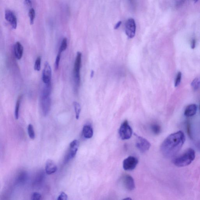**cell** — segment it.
<instances>
[{
	"label": "cell",
	"instance_id": "cell-1",
	"mask_svg": "<svg viewBox=\"0 0 200 200\" xmlns=\"http://www.w3.org/2000/svg\"><path fill=\"white\" fill-rule=\"evenodd\" d=\"M185 140V134L181 130L171 134L162 143L161 152L166 157H172L179 151Z\"/></svg>",
	"mask_w": 200,
	"mask_h": 200
},
{
	"label": "cell",
	"instance_id": "cell-2",
	"mask_svg": "<svg viewBox=\"0 0 200 200\" xmlns=\"http://www.w3.org/2000/svg\"><path fill=\"white\" fill-rule=\"evenodd\" d=\"M195 158V151L193 149L189 148L182 154L173 159L172 162L177 167H186L190 165Z\"/></svg>",
	"mask_w": 200,
	"mask_h": 200
},
{
	"label": "cell",
	"instance_id": "cell-3",
	"mask_svg": "<svg viewBox=\"0 0 200 200\" xmlns=\"http://www.w3.org/2000/svg\"><path fill=\"white\" fill-rule=\"evenodd\" d=\"M51 86L45 85L41 94V105L42 111L44 116L47 115L50 111L51 105L50 97Z\"/></svg>",
	"mask_w": 200,
	"mask_h": 200
},
{
	"label": "cell",
	"instance_id": "cell-4",
	"mask_svg": "<svg viewBox=\"0 0 200 200\" xmlns=\"http://www.w3.org/2000/svg\"><path fill=\"white\" fill-rule=\"evenodd\" d=\"M82 54L78 52L77 54L74 68V83L77 87H79L80 84V69L81 65Z\"/></svg>",
	"mask_w": 200,
	"mask_h": 200
},
{
	"label": "cell",
	"instance_id": "cell-5",
	"mask_svg": "<svg viewBox=\"0 0 200 200\" xmlns=\"http://www.w3.org/2000/svg\"><path fill=\"white\" fill-rule=\"evenodd\" d=\"M119 134L123 140L129 139L132 136V130L127 120L123 122L120 126Z\"/></svg>",
	"mask_w": 200,
	"mask_h": 200
},
{
	"label": "cell",
	"instance_id": "cell-6",
	"mask_svg": "<svg viewBox=\"0 0 200 200\" xmlns=\"http://www.w3.org/2000/svg\"><path fill=\"white\" fill-rule=\"evenodd\" d=\"M136 31V25L135 21L132 18L127 20L125 24V32L129 38H132L135 36Z\"/></svg>",
	"mask_w": 200,
	"mask_h": 200
},
{
	"label": "cell",
	"instance_id": "cell-7",
	"mask_svg": "<svg viewBox=\"0 0 200 200\" xmlns=\"http://www.w3.org/2000/svg\"><path fill=\"white\" fill-rule=\"evenodd\" d=\"M79 144V141L77 140H74L70 143L69 151L65 158V163L68 162L75 156L78 149Z\"/></svg>",
	"mask_w": 200,
	"mask_h": 200
},
{
	"label": "cell",
	"instance_id": "cell-8",
	"mask_svg": "<svg viewBox=\"0 0 200 200\" xmlns=\"http://www.w3.org/2000/svg\"><path fill=\"white\" fill-rule=\"evenodd\" d=\"M137 139L136 146L141 152H145L149 150L151 144L149 141L142 137L136 135Z\"/></svg>",
	"mask_w": 200,
	"mask_h": 200
},
{
	"label": "cell",
	"instance_id": "cell-9",
	"mask_svg": "<svg viewBox=\"0 0 200 200\" xmlns=\"http://www.w3.org/2000/svg\"><path fill=\"white\" fill-rule=\"evenodd\" d=\"M138 163V160L134 156H130L125 159L123 162V167L126 171L134 170Z\"/></svg>",
	"mask_w": 200,
	"mask_h": 200
},
{
	"label": "cell",
	"instance_id": "cell-10",
	"mask_svg": "<svg viewBox=\"0 0 200 200\" xmlns=\"http://www.w3.org/2000/svg\"><path fill=\"white\" fill-rule=\"evenodd\" d=\"M52 70L49 64L45 63L42 72V81L46 85H51Z\"/></svg>",
	"mask_w": 200,
	"mask_h": 200
},
{
	"label": "cell",
	"instance_id": "cell-11",
	"mask_svg": "<svg viewBox=\"0 0 200 200\" xmlns=\"http://www.w3.org/2000/svg\"><path fill=\"white\" fill-rule=\"evenodd\" d=\"M5 18L13 29H16L17 26V20L15 14L12 11L9 9H6L5 12Z\"/></svg>",
	"mask_w": 200,
	"mask_h": 200
},
{
	"label": "cell",
	"instance_id": "cell-12",
	"mask_svg": "<svg viewBox=\"0 0 200 200\" xmlns=\"http://www.w3.org/2000/svg\"><path fill=\"white\" fill-rule=\"evenodd\" d=\"M123 183L125 188L129 191H132L135 188L134 180L129 175H126L123 178Z\"/></svg>",
	"mask_w": 200,
	"mask_h": 200
},
{
	"label": "cell",
	"instance_id": "cell-13",
	"mask_svg": "<svg viewBox=\"0 0 200 200\" xmlns=\"http://www.w3.org/2000/svg\"><path fill=\"white\" fill-rule=\"evenodd\" d=\"M58 170V167L55 163L51 160H47L46 165V173L48 175H51L55 173Z\"/></svg>",
	"mask_w": 200,
	"mask_h": 200
},
{
	"label": "cell",
	"instance_id": "cell-14",
	"mask_svg": "<svg viewBox=\"0 0 200 200\" xmlns=\"http://www.w3.org/2000/svg\"><path fill=\"white\" fill-rule=\"evenodd\" d=\"M197 111V106L195 104L188 105L185 109L184 115L185 116L191 117L194 116Z\"/></svg>",
	"mask_w": 200,
	"mask_h": 200
},
{
	"label": "cell",
	"instance_id": "cell-15",
	"mask_svg": "<svg viewBox=\"0 0 200 200\" xmlns=\"http://www.w3.org/2000/svg\"><path fill=\"white\" fill-rule=\"evenodd\" d=\"M24 51V48L19 42H17L14 46V52L16 58L18 60L21 58Z\"/></svg>",
	"mask_w": 200,
	"mask_h": 200
},
{
	"label": "cell",
	"instance_id": "cell-16",
	"mask_svg": "<svg viewBox=\"0 0 200 200\" xmlns=\"http://www.w3.org/2000/svg\"><path fill=\"white\" fill-rule=\"evenodd\" d=\"M93 134V129L90 125H86L84 126L83 129V135L85 138H91Z\"/></svg>",
	"mask_w": 200,
	"mask_h": 200
},
{
	"label": "cell",
	"instance_id": "cell-17",
	"mask_svg": "<svg viewBox=\"0 0 200 200\" xmlns=\"http://www.w3.org/2000/svg\"><path fill=\"white\" fill-rule=\"evenodd\" d=\"M28 179V174L25 171H22L19 174L16 179L17 183L23 184L25 183Z\"/></svg>",
	"mask_w": 200,
	"mask_h": 200
},
{
	"label": "cell",
	"instance_id": "cell-18",
	"mask_svg": "<svg viewBox=\"0 0 200 200\" xmlns=\"http://www.w3.org/2000/svg\"><path fill=\"white\" fill-rule=\"evenodd\" d=\"M45 173L43 171H40L38 174L34 181V183L35 185H40L42 184L45 178Z\"/></svg>",
	"mask_w": 200,
	"mask_h": 200
},
{
	"label": "cell",
	"instance_id": "cell-19",
	"mask_svg": "<svg viewBox=\"0 0 200 200\" xmlns=\"http://www.w3.org/2000/svg\"><path fill=\"white\" fill-rule=\"evenodd\" d=\"M22 98V96L21 95L18 98L17 100L16 104L15 115V119L17 120L18 119L19 117V112L20 105H21Z\"/></svg>",
	"mask_w": 200,
	"mask_h": 200
},
{
	"label": "cell",
	"instance_id": "cell-20",
	"mask_svg": "<svg viewBox=\"0 0 200 200\" xmlns=\"http://www.w3.org/2000/svg\"><path fill=\"white\" fill-rule=\"evenodd\" d=\"M75 111V117L77 120H78L79 118L80 114L81 111L80 105L77 102L73 103Z\"/></svg>",
	"mask_w": 200,
	"mask_h": 200
},
{
	"label": "cell",
	"instance_id": "cell-21",
	"mask_svg": "<svg viewBox=\"0 0 200 200\" xmlns=\"http://www.w3.org/2000/svg\"><path fill=\"white\" fill-rule=\"evenodd\" d=\"M191 86L195 90L200 89V77L196 78L193 81Z\"/></svg>",
	"mask_w": 200,
	"mask_h": 200
},
{
	"label": "cell",
	"instance_id": "cell-22",
	"mask_svg": "<svg viewBox=\"0 0 200 200\" xmlns=\"http://www.w3.org/2000/svg\"><path fill=\"white\" fill-rule=\"evenodd\" d=\"M27 131H28V134H29L30 138L32 140L34 139L35 137V132L34 130L33 126L31 124H29L28 125V127H27Z\"/></svg>",
	"mask_w": 200,
	"mask_h": 200
},
{
	"label": "cell",
	"instance_id": "cell-23",
	"mask_svg": "<svg viewBox=\"0 0 200 200\" xmlns=\"http://www.w3.org/2000/svg\"><path fill=\"white\" fill-rule=\"evenodd\" d=\"M29 16L30 19V25H33L35 17V11L33 8H31L29 10Z\"/></svg>",
	"mask_w": 200,
	"mask_h": 200
},
{
	"label": "cell",
	"instance_id": "cell-24",
	"mask_svg": "<svg viewBox=\"0 0 200 200\" xmlns=\"http://www.w3.org/2000/svg\"><path fill=\"white\" fill-rule=\"evenodd\" d=\"M152 131L154 134H159L161 131V128L159 125L154 124L151 126Z\"/></svg>",
	"mask_w": 200,
	"mask_h": 200
},
{
	"label": "cell",
	"instance_id": "cell-25",
	"mask_svg": "<svg viewBox=\"0 0 200 200\" xmlns=\"http://www.w3.org/2000/svg\"><path fill=\"white\" fill-rule=\"evenodd\" d=\"M67 47V39L66 38H64L62 41L59 50L62 52L65 51Z\"/></svg>",
	"mask_w": 200,
	"mask_h": 200
},
{
	"label": "cell",
	"instance_id": "cell-26",
	"mask_svg": "<svg viewBox=\"0 0 200 200\" xmlns=\"http://www.w3.org/2000/svg\"><path fill=\"white\" fill-rule=\"evenodd\" d=\"M41 58L39 56L37 58L34 64V69L36 71H39L41 69Z\"/></svg>",
	"mask_w": 200,
	"mask_h": 200
},
{
	"label": "cell",
	"instance_id": "cell-27",
	"mask_svg": "<svg viewBox=\"0 0 200 200\" xmlns=\"http://www.w3.org/2000/svg\"><path fill=\"white\" fill-rule=\"evenodd\" d=\"M62 52L59 50L58 53L57 55L55 63V67L56 70H57L58 69L59 67L60 61L61 53Z\"/></svg>",
	"mask_w": 200,
	"mask_h": 200
},
{
	"label": "cell",
	"instance_id": "cell-28",
	"mask_svg": "<svg viewBox=\"0 0 200 200\" xmlns=\"http://www.w3.org/2000/svg\"><path fill=\"white\" fill-rule=\"evenodd\" d=\"M182 74L181 72L178 73L175 81V87H177L179 85L181 79Z\"/></svg>",
	"mask_w": 200,
	"mask_h": 200
},
{
	"label": "cell",
	"instance_id": "cell-29",
	"mask_svg": "<svg viewBox=\"0 0 200 200\" xmlns=\"http://www.w3.org/2000/svg\"><path fill=\"white\" fill-rule=\"evenodd\" d=\"M42 195L38 192H34L31 196V199L32 200H39L41 199Z\"/></svg>",
	"mask_w": 200,
	"mask_h": 200
},
{
	"label": "cell",
	"instance_id": "cell-30",
	"mask_svg": "<svg viewBox=\"0 0 200 200\" xmlns=\"http://www.w3.org/2000/svg\"><path fill=\"white\" fill-rule=\"evenodd\" d=\"M68 199V196L64 192H62L59 196L58 200H67Z\"/></svg>",
	"mask_w": 200,
	"mask_h": 200
},
{
	"label": "cell",
	"instance_id": "cell-31",
	"mask_svg": "<svg viewBox=\"0 0 200 200\" xmlns=\"http://www.w3.org/2000/svg\"><path fill=\"white\" fill-rule=\"evenodd\" d=\"M25 5L27 7H30L32 5V3L31 0H25Z\"/></svg>",
	"mask_w": 200,
	"mask_h": 200
},
{
	"label": "cell",
	"instance_id": "cell-32",
	"mask_svg": "<svg viewBox=\"0 0 200 200\" xmlns=\"http://www.w3.org/2000/svg\"><path fill=\"white\" fill-rule=\"evenodd\" d=\"M122 22L121 21H119L118 22V23H117L116 25H115V26L114 29H119V27L120 26H121V25H122Z\"/></svg>",
	"mask_w": 200,
	"mask_h": 200
},
{
	"label": "cell",
	"instance_id": "cell-33",
	"mask_svg": "<svg viewBox=\"0 0 200 200\" xmlns=\"http://www.w3.org/2000/svg\"><path fill=\"white\" fill-rule=\"evenodd\" d=\"M196 44V41L195 39L193 40L191 43V48L192 49H194L195 48Z\"/></svg>",
	"mask_w": 200,
	"mask_h": 200
},
{
	"label": "cell",
	"instance_id": "cell-34",
	"mask_svg": "<svg viewBox=\"0 0 200 200\" xmlns=\"http://www.w3.org/2000/svg\"><path fill=\"white\" fill-rule=\"evenodd\" d=\"M93 74H94V71H93V70H92V71H91V77H93Z\"/></svg>",
	"mask_w": 200,
	"mask_h": 200
},
{
	"label": "cell",
	"instance_id": "cell-35",
	"mask_svg": "<svg viewBox=\"0 0 200 200\" xmlns=\"http://www.w3.org/2000/svg\"><path fill=\"white\" fill-rule=\"evenodd\" d=\"M193 1H194L195 3H196L197 2H198V1L199 0H193Z\"/></svg>",
	"mask_w": 200,
	"mask_h": 200
},
{
	"label": "cell",
	"instance_id": "cell-36",
	"mask_svg": "<svg viewBox=\"0 0 200 200\" xmlns=\"http://www.w3.org/2000/svg\"><path fill=\"white\" fill-rule=\"evenodd\" d=\"M199 110H200V106H199Z\"/></svg>",
	"mask_w": 200,
	"mask_h": 200
}]
</instances>
